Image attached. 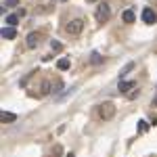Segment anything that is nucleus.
<instances>
[{
    "label": "nucleus",
    "mask_w": 157,
    "mask_h": 157,
    "mask_svg": "<svg viewBox=\"0 0 157 157\" xmlns=\"http://www.w3.org/2000/svg\"><path fill=\"white\" fill-rule=\"evenodd\" d=\"M98 117L103 121H109L115 117V105L111 103V101H105V103H101L98 105Z\"/></svg>",
    "instance_id": "nucleus-1"
},
{
    "label": "nucleus",
    "mask_w": 157,
    "mask_h": 157,
    "mask_svg": "<svg viewBox=\"0 0 157 157\" xmlns=\"http://www.w3.org/2000/svg\"><path fill=\"white\" fill-rule=\"evenodd\" d=\"M82 29H84V19H73V21H69V23L65 25V32H67L69 36L82 34Z\"/></svg>",
    "instance_id": "nucleus-2"
},
{
    "label": "nucleus",
    "mask_w": 157,
    "mask_h": 157,
    "mask_svg": "<svg viewBox=\"0 0 157 157\" xmlns=\"http://www.w3.org/2000/svg\"><path fill=\"white\" fill-rule=\"evenodd\" d=\"M94 17H97V21L98 23H107L109 21V17H111V9H109V4H98V9L97 13H94Z\"/></svg>",
    "instance_id": "nucleus-3"
},
{
    "label": "nucleus",
    "mask_w": 157,
    "mask_h": 157,
    "mask_svg": "<svg viewBox=\"0 0 157 157\" xmlns=\"http://www.w3.org/2000/svg\"><path fill=\"white\" fill-rule=\"evenodd\" d=\"M40 38H42L40 32H32V34L27 36V48H36V46H40Z\"/></svg>",
    "instance_id": "nucleus-4"
},
{
    "label": "nucleus",
    "mask_w": 157,
    "mask_h": 157,
    "mask_svg": "<svg viewBox=\"0 0 157 157\" xmlns=\"http://www.w3.org/2000/svg\"><path fill=\"white\" fill-rule=\"evenodd\" d=\"M143 21H145V23H149V25H153L157 21L155 11H153V9H143Z\"/></svg>",
    "instance_id": "nucleus-5"
},
{
    "label": "nucleus",
    "mask_w": 157,
    "mask_h": 157,
    "mask_svg": "<svg viewBox=\"0 0 157 157\" xmlns=\"http://www.w3.org/2000/svg\"><path fill=\"white\" fill-rule=\"evenodd\" d=\"M0 120H2V124H13V121H17V115L11 113V111H2L0 113Z\"/></svg>",
    "instance_id": "nucleus-6"
},
{
    "label": "nucleus",
    "mask_w": 157,
    "mask_h": 157,
    "mask_svg": "<svg viewBox=\"0 0 157 157\" xmlns=\"http://www.w3.org/2000/svg\"><path fill=\"white\" fill-rule=\"evenodd\" d=\"M2 38H6V40H15L17 38V29L15 27H2Z\"/></svg>",
    "instance_id": "nucleus-7"
},
{
    "label": "nucleus",
    "mask_w": 157,
    "mask_h": 157,
    "mask_svg": "<svg viewBox=\"0 0 157 157\" xmlns=\"http://www.w3.org/2000/svg\"><path fill=\"white\" fill-rule=\"evenodd\" d=\"M134 86H136V82H132V80H121L120 82V92H128V90H132Z\"/></svg>",
    "instance_id": "nucleus-8"
},
{
    "label": "nucleus",
    "mask_w": 157,
    "mask_h": 157,
    "mask_svg": "<svg viewBox=\"0 0 157 157\" xmlns=\"http://www.w3.org/2000/svg\"><path fill=\"white\" fill-rule=\"evenodd\" d=\"M121 19H124V23H134V21H136V15H134V11L128 9V11L121 13Z\"/></svg>",
    "instance_id": "nucleus-9"
},
{
    "label": "nucleus",
    "mask_w": 157,
    "mask_h": 157,
    "mask_svg": "<svg viewBox=\"0 0 157 157\" xmlns=\"http://www.w3.org/2000/svg\"><path fill=\"white\" fill-rule=\"evenodd\" d=\"M75 90H78V88H75V86H71V88H69L67 92H63V94H59V97H57V101H59V103H63V101H67V98H71L73 94H75Z\"/></svg>",
    "instance_id": "nucleus-10"
},
{
    "label": "nucleus",
    "mask_w": 157,
    "mask_h": 157,
    "mask_svg": "<svg viewBox=\"0 0 157 157\" xmlns=\"http://www.w3.org/2000/svg\"><path fill=\"white\" fill-rule=\"evenodd\" d=\"M69 67H71V61H69V59L63 57V59L57 61V69H59V71H65V69H69Z\"/></svg>",
    "instance_id": "nucleus-11"
},
{
    "label": "nucleus",
    "mask_w": 157,
    "mask_h": 157,
    "mask_svg": "<svg viewBox=\"0 0 157 157\" xmlns=\"http://www.w3.org/2000/svg\"><path fill=\"white\" fill-rule=\"evenodd\" d=\"M132 69H134V63H132V61H130V63H126V65H124V69L120 71V80H124V78L132 71Z\"/></svg>",
    "instance_id": "nucleus-12"
},
{
    "label": "nucleus",
    "mask_w": 157,
    "mask_h": 157,
    "mask_svg": "<svg viewBox=\"0 0 157 157\" xmlns=\"http://www.w3.org/2000/svg\"><path fill=\"white\" fill-rule=\"evenodd\" d=\"M6 23H9V27H15V25L19 23V15H15V13L6 15Z\"/></svg>",
    "instance_id": "nucleus-13"
},
{
    "label": "nucleus",
    "mask_w": 157,
    "mask_h": 157,
    "mask_svg": "<svg viewBox=\"0 0 157 157\" xmlns=\"http://www.w3.org/2000/svg\"><path fill=\"white\" fill-rule=\"evenodd\" d=\"M90 63H92V65H101V63H103V57L98 55L97 50H94V52L90 55Z\"/></svg>",
    "instance_id": "nucleus-14"
},
{
    "label": "nucleus",
    "mask_w": 157,
    "mask_h": 157,
    "mask_svg": "<svg viewBox=\"0 0 157 157\" xmlns=\"http://www.w3.org/2000/svg\"><path fill=\"white\" fill-rule=\"evenodd\" d=\"M61 90H63V82H61V80H55V86H52V94H57V97H59Z\"/></svg>",
    "instance_id": "nucleus-15"
},
{
    "label": "nucleus",
    "mask_w": 157,
    "mask_h": 157,
    "mask_svg": "<svg viewBox=\"0 0 157 157\" xmlns=\"http://www.w3.org/2000/svg\"><path fill=\"white\" fill-rule=\"evenodd\" d=\"M50 50L59 52V50H63V44H61V42H57V40H50Z\"/></svg>",
    "instance_id": "nucleus-16"
},
{
    "label": "nucleus",
    "mask_w": 157,
    "mask_h": 157,
    "mask_svg": "<svg viewBox=\"0 0 157 157\" xmlns=\"http://www.w3.org/2000/svg\"><path fill=\"white\" fill-rule=\"evenodd\" d=\"M4 9H13V6H19V0H4V4H2Z\"/></svg>",
    "instance_id": "nucleus-17"
},
{
    "label": "nucleus",
    "mask_w": 157,
    "mask_h": 157,
    "mask_svg": "<svg viewBox=\"0 0 157 157\" xmlns=\"http://www.w3.org/2000/svg\"><path fill=\"white\" fill-rule=\"evenodd\" d=\"M138 130H140V132H147V130H149V124H147L145 120H140L138 121Z\"/></svg>",
    "instance_id": "nucleus-18"
},
{
    "label": "nucleus",
    "mask_w": 157,
    "mask_h": 157,
    "mask_svg": "<svg viewBox=\"0 0 157 157\" xmlns=\"http://www.w3.org/2000/svg\"><path fill=\"white\" fill-rule=\"evenodd\" d=\"M138 97V90H134V92H128V98H136Z\"/></svg>",
    "instance_id": "nucleus-19"
},
{
    "label": "nucleus",
    "mask_w": 157,
    "mask_h": 157,
    "mask_svg": "<svg viewBox=\"0 0 157 157\" xmlns=\"http://www.w3.org/2000/svg\"><path fill=\"white\" fill-rule=\"evenodd\" d=\"M151 105H153V107H157V97L153 98V103H151Z\"/></svg>",
    "instance_id": "nucleus-20"
},
{
    "label": "nucleus",
    "mask_w": 157,
    "mask_h": 157,
    "mask_svg": "<svg viewBox=\"0 0 157 157\" xmlns=\"http://www.w3.org/2000/svg\"><path fill=\"white\" fill-rule=\"evenodd\" d=\"M67 157H75V155H73V153H69V155H67Z\"/></svg>",
    "instance_id": "nucleus-21"
},
{
    "label": "nucleus",
    "mask_w": 157,
    "mask_h": 157,
    "mask_svg": "<svg viewBox=\"0 0 157 157\" xmlns=\"http://www.w3.org/2000/svg\"><path fill=\"white\" fill-rule=\"evenodd\" d=\"M88 2H97V0H88Z\"/></svg>",
    "instance_id": "nucleus-22"
},
{
    "label": "nucleus",
    "mask_w": 157,
    "mask_h": 157,
    "mask_svg": "<svg viewBox=\"0 0 157 157\" xmlns=\"http://www.w3.org/2000/svg\"><path fill=\"white\" fill-rule=\"evenodd\" d=\"M153 124H155V126H157V120H155V121H153Z\"/></svg>",
    "instance_id": "nucleus-23"
}]
</instances>
